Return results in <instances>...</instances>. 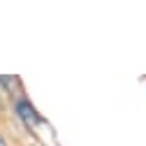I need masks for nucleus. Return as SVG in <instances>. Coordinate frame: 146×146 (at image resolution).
<instances>
[{
  "instance_id": "f257e3e1",
  "label": "nucleus",
  "mask_w": 146,
  "mask_h": 146,
  "mask_svg": "<svg viewBox=\"0 0 146 146\" xmlns=\"http://www.w3.org/2000/svg\"><path fill=\"white\" fill-rule=\"evenodd\" d=\"M16 114H19V116H21L26 123H30V125L40 121V116L35 114V109H33V107H30L26 100H19V102H16Z\"/></svg>"
},
{
  "instance_id": "f03ea898",
  "label": "nucleus",
  "mask_w": 146,
  "mask_h": 146,
  "mask_svg": "<svg viewBox=\"0 0 146 146\" xmlns=\"http://www.w3.org/2000/svg\"><path fill=\"white\" fill-rule=\"evenodd\" d=\"M0 146H5V137L3 135H0Z\"/></svg>"
}]
</instances>
